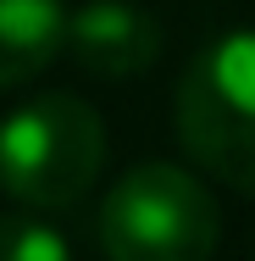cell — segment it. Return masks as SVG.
Returning <instances> with one entry per match:
<instances>
[{
	"label": "cell",
	"instance_id": "obj_3",
	"mask_svg": "<svg viewBox=\"0 0 255 261\" xmlns=\"http://www.w3.org/2000/svg\"><path fill=\"white\" fill-rule=\"evenodd\" d=\"M216 239H222V211L211 189L172 161H145L105 189V261H211Z\"/></svg>",
	"mask_w": 255,
	"mask_h": 261
},
{
	"label": "cell",
	"instance_id": "obj_1",
	"mask_svg": "<svg viewBox=\"0 0 255 261\" xmlns=\"http://www.w3.org/2000/svg\"><path fill=\"white\" fill-rule=\"evenodd\" d=\"M105 167V122L78 95H39L0 122V189L28 211L78 206Z\"/></svg>",
	"mask_w": 255,
	"mask_h": 261
},
{
	"label": "cell",
	"instance_id": "obj_4",
	"mask_svg": "<svg viewBox=\"0 0 255 261\" xmlns=\"http://www.w3.org/2000/svg\"><path fill=\"white\" fill-rule=\"evenodd\" d=\"M67 50L78 56L83 72L122 84L161 56V22L128 0H89L83 11L67 17Z\"/></svg>",
	"mask_w": 255,
	"mask_h": 261
},
{
	"label": "cell",
	"instance_id": "obj_6",
	"mask_svg": "<svg viewBox=\"0 0 255 261\" xmlns=\"http://www.w3.org/2000/svg\"><path fill=\"white\" fill-rule=\"evenodd\" d=\"M0 261H72V245L45 217H0Z\"/></svg>",
	"mask_w": 255,
	"mask_h": 261
},
{
	"label": "cell",
	"instance_id": "obj_2",
	"mask_svg": "<svg viewBox=\"0 0 255 261\" xmlns=\"http://www.w3.org/2000/svg\"><path fill=\"white\" fill-rule=\"evenodd\" d=\"M178 139L228 189L255 195V28L211 39L178 84Z\"/></svg>",
	"mask_w": 255,
	"mask_h": 261
},
{
	"label": "cell",
	"instance_id": "obj_5",
	"mask_svg": "<svg viewBox=\"0 0 255 261\" xmlns=\"http://www.w3.org/2000/svg\"><path fill=\"white\" fill-rule=\"evenodd\" d=\"M67 45L61 0H0V89L39 78Z\"/></svg>",
	"mask_w": 255,
	"mask_h": 261
}]
</instances>
